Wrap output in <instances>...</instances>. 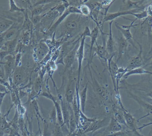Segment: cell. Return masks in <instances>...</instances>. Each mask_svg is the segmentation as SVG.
<instances>
[{
  "label": "cell",
  "instance_id": "cell-20",
  "mask_svg": "<svg viewBox=\"0 0 152 136\" xmlns=\"http://www.w3.org/2000/svg\"><path fill=\"white\" fill-rule=\"evenodd\" d=\"M143 74L152 75V72L147 71V70L145 69L144 68H142L141 67H139V68L129 70L124 75L123 78L124 79H126L131 75Z\"/></svg>",
  "mask_w": 152,
  "mask_h": 136
},
{
  "label": "cell",
  "instance_id": "cell-11",
  "mask_svg": "<svg viewBox=\"0 0 152 136\" xmlns=\"http://www.w3.org/2000/svg\"><path fill=\"white\" fill-rule=\"evenodd\" d=\"M49 48L48 45L44 41H40L35 49L36 58L38 62L43 60L48 55Z\"/></svg>",
  "mask_w": 152,
  "mask_h": 136
},
{
  "label": "cell",
  "instance_id": "cell-7",
  "mask_svg": "<svg viewBox=\"0 0 152 136\" xmlns=\"http://www.w3.org/2000/svg\"><path fill=\"white\" fill-rule=\"evenodd\" d=\"M135 22L134 20L131 22V24L129 25H123L118 24L116 22L115 24V26L117 29L121 33L125 39L128 42H130L132 43V45H134L133 43V36L131 33L130 29L131 27L137 25H134V23Z\"/></svg>",
  "mask_w": 152,
  "mask_h": 136
},
{
  "label": "cell",
  "instance_id": "cell-50",
  "mask_svg": "<svg viewBox=\"0 0 152 136\" xmlns=\"http://www.w3.org/2000/svg\"><path fill=\"white\" fill-rule=\"evenodd\" d=\"M149 96L151 97L152 98V91L150 93V95H149Z\"/></svg>",
  "mask_w": 152,
  "mask_h": 136
},
{
  "label": "cell",
  "instance_id": "cell-24",
  "mask_svg": "<svg viewBox=\"0 0 152 136\" xmlns=\"http://www.w3.org/2000/svg\"><path fill=\"white\" fill-rule=\"evenodd\" d=\"M13 25V21L10 20L0 19V34L5 33Z\"/></svg>",
  "mask_w": 152,
  "mask_h": 136
},
{
  "label": "cell",
  "instance_id": "cell-42",
  "mask_svg": "<svg viewBox=\"0 0 152 136\" xmlns=\"http://www.w3.org/2000/svg\"><path fill=\"white\" fill-rule=\"evenodd\" d=\"M10 55L9 52L6 51H3L0 52V61H2L8 55Z\"/></svg>",
  "mask_w": 152,
  "mask_h": 136
},
{
  "label": "cell",
  "instance_id": "cell-10",
  "mask_svg": "<svg viewBox=\"0 0 152 136\" xmlns=\"http://www.w3.org/2000/svg\"><path fill=\"white\" fill-rule=\"evenodd\" d=\"M5 62L4 64L5 79H9L12 75L15 67V56L13 55H9L4 58Z\"/></svg>",
  "mask_w": 152,
  "mask_h": 136
},
{
  "label": "cell",
  "instance_id": "cell-27",
  "mask_svg": "<svg viewBox=\"0 0 152 136\" xmlns=\"http://www.w3.org/2000/svg\"><path fill=\"white\" fill-rule=\"evenodd\" d=\"M45 5H38L36 7H33L31 11V17L39 16L42 15V13L46 10L45 8Z\"/></svg>",
  "mask_w": 152,
  "mask_h": 136
},
{
  "label": "cell",
  "instance_id": "cell-25",
  "mask_svg": "<svg viewBox=\"0 0 152 136\" xmlns=\"http://www.w3.org/2000/svg\"><path fill=\"white\" fill-rule=\"evenodd\" d=\"M25 17L23 21V25H22V29L24 31H31L33 27V23L31 21L30 18L29 17L28 14L27 9H26V12H25Z\"/></svg>",
  "mask_w": 152,
  "mask_h": 136
},
{
  "label": "cell",
  "instance_id": "cell-22",
  "mask_svg": "<svg viewBox=\"0 0 152 136\" xmlns=\"http://www.w3.org/2000/svg\"><path fill=\"white\" fill-rule=\"evenodd\" d=\"M99 27L98 25L96 26L91 32V41L90 44V54H89V59L91 58L92 56V50L94 48V44L96 43V40L98 38L99 35Z\"/></svg>",
  "mask_w": 152,
  "mask_h": 136
},
{
  "label": "cell",
  "instance_id": "cell-16",
  "mask_svg": "<svg viewBox=\"0 0 152 136\" xmlns=\"http://www.w3.org/2000/svg\"><path fill=\"white\" fill-rule=\"evenodd\" d=\"M96 47L95 48L96 54L102 60L106 62L110 57L106 49L105 43H104L102 45H98L96 43Z\"/></svg>",
  "mask_w": 152,
  "mask_h": 136
},
{
  "label": "cell",
  "instance_id": "cell-17",
  "mask_svg": "<svg viewBox=\"0 0 152 136\" xmlns=\"http://www.w3.org/2000/svg\"><path fill=\"white\" fill-rule=\"evenodd\" d=\"M18 36L11 41L5 42L4 45L2 48L4 50V51H8L10 55H13V53L15 51V50L18 46Z\"/></svg>",
  "mask_w": 152,
  "mask_h": 136
},
{
  "label": "cell",
  "instance_id": "cell-51",
  "mask_svg": "<svg viewBox=\"0 0 152 136\" xmlns=\"http://www.w3.org/2000/svg\"><path fill=\"white\" fill-rule=\"evenodd\" d=\"M151 64L152 65V59L151 60Z\"/></svg>",
  "mask_w": 152,
  "mask_h": 136
},
{
  "label": "cell",
  "instance_id": "cell-18",
  "mask_svg": "<svg viewBox=\"0 0 152 136\" xmlns=\"http://www.w3.org/2000/svg\"><path fill=\"white\" fill-rule=\"evenodd\" d=\"M106 127L110 134L122 130V126L114 118H111L109 125Z\"/></svg>",
  "mask_w": 152,
  "mask_h": 136
},
{
  "label": "cell",
  "instance_id": "cell-31",
  "mask_svg": "<svg viewBox=\"0 0 152 136\" xmlns=\"http://www.w3.org/2000/svg\"><path fill=\"white\" fill-rule=\"evenodd\" d=\"M78 8L81 12V15L83 16L87 17L90 15L91 10L88 6L85 4H82L80 6H79Z\"/></svg>",
  "mask_w": 152,
  "mask_h": 136
},
{
  "label": "cell",
  "instance_id": "cell-46",
  "mask_svg": "<svg viewBox=\"0 0 152 136\" xmlns=\"http://www.w3.org/2000/svg\"><path fill=\"white\" fill-rule=\"evenodd\" d=\"M8 92H10V91L8 90L7 88L4 85L0 83V93Z\"/></svg>",
  "mask_w": 152,
  "mask_h": 136
},
{
  "label": "cell",
  "instance_id": "cell-34",
  "mask_svg": "<svg viewBox=\"0 0 152 136\" xmlns=\"http://www.w3.org/2000/svg\"><path fill=\"white\" fill-rule=\"evenodd\" d=\"M31 31H25L22 37V42L24 45H28L31 40Z\"/></svg>",
  "mask_w": 152,
  "mask_h": 136
},
{
  "label": "cell",
  "instance_id": "cell-32",
  "mask_svg": "<svg viewBox=\"0 0 152 136\" xmlns=\"http://www.w3.org/2000/svg\"><path fill=\"white\" fill-rule=\"evenodd\" d=\"M134 135H135L131 131H124L122 130L119 132H115L113 134L103 136H133Z\"/></svg>",
  "mask_w": 152,
  "mask_h": 136
},
{
  "label": "cell",
  "instance_id": "cell-26",
  "mask_svg": "<svg viewBox=\"0 0 152 136\" xmlns=\"http://www.w3.org/2000/svg\"><path fill=\"white\" fill-rule=\"evenodd\" d=\"M10 10L9 11L11 12H22L25 13L26 9L23 8H20L16 4L15 1L13 0H10Z\"/></svg>",
  "mask_w": 152,
  "mask_h": 136
},
{
  "label": "cell",
  "instance_id": "cell-3",
  "mask_svg": "<svg viewBox=\"0 0 152 136\" xmlns=\"http://www.w3.org/2000/svg\"><path fill=\"white\" fill-rule=\"evenodd\" d=\"M86 38L84 37H81L79 46L77 50V54H76V58L77 60L78 63L77 84L78 87H79L80 72H81V67H82V62H83V59H84Z\"/></svg>",
  "mask_w": 152,
  "mask_h": 136
},
{
  "label": "cell",
  "instance_id": "cell-36",
  "mask_svg": "<svg viewBox=\"0 0 152 136\" xmlns=\"http://www.w3.org/2000/svg\"><path fill=\"white\" fill-rule=\"evenodd\" d=\"M133 16L135 17V21H136L137 20H142L143 19L146 18L148 17V16L147 15L146 10H144L142 12H137V13H135L133 14Z\"/></svg>",
  "mask_w": 152,
  "mask_h": 136
},
{
  "label": "cell",
  "instance_id": "cell-9",
  "mask_svg": "<svg viewBox=\"0 0 152 136\" xmlns=\"http://www.w3.org/2000/svg\"><path fill=\"white\" fill-rule=\"evenodd\" d=\"M110 119L108 118H105L102 120L96 119L94 122L90 124L88 127L84 131L85 134L94 132L97 131L98 129H101L102 128L107 127L109 124Z\"/></svg>",
  "mask_w": 152,
  "mask_h": 136
},
{
  "label": "cell",
  "instance_id": "cell-1",
  "mask_svg": "<svg viewBox=\"0 0 152 136\" xmlns=\"http://www.w3.org/2000/svg\"><path fill=\"white\" fill-rule=\"evenodd\" d=\"M80 14H72L68 17L69 18H66L64 26L66 29V33L67 38L71 37L72 34L77 32L81 27L82 24L85 22L84 17Z\"/></svg>",
  "mask_w": 152,
  "mask_h": 136
},
{
  "label": "cell",
  "instance_id": "cell-41",
  "mask_svg": "<svg viewBox=\"0 0 152 136\" xmlns=\"http://www.w3.org/2000/svg\"><path fill=\"white\" fill-rule=\"evenodd\" d=\"M91 32L90 31V28L88 25L86 26L81 34V37H84L86 38V37H91Z\"/></svg>",
  "mask_w": 152,
  "mask_h": 136
},
{
  "label": "cell",
  "instance_id": "cell-8",
  "mask_svg": "<svg viewBox=\"0 0 152 136\" xmlns=\"http://www.w3.org/2000/svg\"><path fill=\"white\" fill-rule=\"evenodd\" d=\"M137 43L139 45L140 51L137 55L132 57L131 60L129 61L128 66L127 67L128 71L141 67V66L143 64L144 61L142 58V46L139 43L137 42Z\"/></svg>",
  "mask_w": 152,
  "mask_h": 136
},
{
  "label": "cell",
  "instance_id": "cell-37",
  "mask_svg": "<svg viewBox=\"0 0 152 136\" xmlns=\"http://www.w3.org/2000/svg\"><path fill=\"white\" fill-rule=\"evenodd\" d=\"M86 4L88 6L91 12L96 9L97 8H99V7L102 5V4L99 3L98 2L95 1H90L87 2H86Z\"/></svg>",
  "mask_w": 152,
  "mask_h": 136
},
{
  "label": "cell",
  "instance_id": "cell-49",
  "mask_svg": "<svg viewBox=\"0 0 152 136\" xmlns=\"http://www.w3.org/2000/svg\"><path fill=\"white\" fill-rule=\"evenodd\" d=\"M1 106L0 105V107H1ZM2 116V115L1 113V110H0V121H1V119Z\"/></svg>",
  "mask_w": 152,
  "mask_h": 136
},
{
  "label": "cell",
  "instance_id": "cell-19",
  "mask_svg": "<svg viewBox=\"0 0 152 136\" xmlns=\"http://www.w3.org/2000/svg\"><path fill=\"white\" fill-rule=\"evenodd\" d=\"M71 14L69 11V10L68 9H67L65 11V12L61 15L58 18V19L55 23L53 24L50 27V29H49V32H50V33H52L53 32H54V30L58 27L59 25L61 24V23L63 22L64 20H66V19L69 16V15Z\"/></svg>",
  "mask_w": 152,
  "mask_h": 136
},
{
  "label": "cell",
  "instance_id": "cell-23",
  "mask_svg": "<svg viewBox=\"0 0 152 136\" xmlns=\"http://www.w3.org/2000/svg\"><path fill=\"white\" fill-rule=\"evenodd\" d=\"M19 32L17 29L12 28V26L10 28L4 33V40L5 42L11 41L18 36Z\"/></svg>",
  "mask_w": 152,
  "mask_h": 136
},
{
  "label": "cell",
  "instance_id": "cell-44",
  "mask_svg": "<svg viewBox=\"0 0 152 136\" xmlns=\"http://www.w3.org/2000/svg\"><path fill=\"white\" fill-rule=\"evenodd\" d=\"M145 10H146L148 17H152V4L147 7Z\"/></svg>",
  "mask_w": 152,
  "mask_h": 136
},
{
  "label": "cell",
  "instance_id": "cell-21",
  "mask_svg": "<svg viewBox=\"0 0 152 136\" xmlns=\"http://www.w3.org/2000/svg\"><path fill=\"white\" fill-rule=\"evenodd\" d=\"M88 85L86 84L84 88L79 93L80 102V109L82 112H85V107L86 103L87 95Z\"/></svg>",
  "mask_w": 152,
  "mask_h": 136
},
{
  "label": "cell",
  "instance_id": "cell-14",
  "mask_svg": "<svg viewBox=\"0 0 152 136\" xmlns=\"http://www.w3.org/2000/svg\"><path fill=\"white\" fill-rule=\"evenodd\" d=\"M128 96L134 99L141 107L147 113L148 115H152V105L142 100L139 97L131 92H128Z\"/></svg>",
  "mask_w": 152,
  "mask_h": 136
},
{
  "label": "cell",
  "instance_id": "cell-48",
  "mask_svg": "<svg viewBox=\"0 0 152 136\" xmlns=\"http://www.w3.org/2000/svg\"><path fill=\"white\" fill-rule=\"evenodd\" d=\"M77 131H76L75 132H74V133L71 134H69V135H68L66 136H76L77 135Z\"/></svg>",
  "mask_w": 152,
  "mask_h": 136
},
{
  "label": "cell",
  "instance_id": "cell-38",
  "mask_svg": "<svg viewBox=\"0 0 152 136\" xmlns=\"http://www.w3.org/2000/svg\"><path fill=\"white\" fill-rule=\"evenodd\" d=\"M16 110L18 112L19 116H24L26 112V110L25 106L21 104V103H19L16 107Z\"/></svg>",
  "mask_w": 152,
  "mask_h": 136
},
{
  "label": "cell",
  "instance_id": "cell-43",
  "mask_svg": "<svg viewBox=\"0 0 152 136\" xmlns=\"http://www.w3.org/2000/svg\"><path fill=\"white\" fill-rule=\"evenodd\" d=\"M4 37V33L0 34V49L2 48L5 42Z\"/></svg>",
  "mask_w": 152,
  "mask_h": 136
},
{
  "label": "cell",
  "instance_id": "cell-39",
  "mask_svg": "<svg viewBox=\"0 0 152 136\" xmlns=\"http://www.w3.org/2000/svg\"><path fill=\"white\" fill-rule=\"evenodd\" d=\"M54 136H64V134L62 132L61 127L58 123L56 124V126H55Z\"/></svg>",
  "mask_w": 152,
  "mask_h": 136
},
{
  "label": "cell",
  "instance_id": "cell-12",
  "mask_svg": "<svg viewBox=\"0 0 152 136\" xmlns=\"http://www.w3.org/2000/svg\"><path fill=\"white\" fill-rule=\"evenodd\" d=\"M113 22V21H110L109 23L110 31H109V34H108V39L105 43L106 49H107V52H108L110 57L114 56L116 49V44H115V42L113 39L112 29V26Z\"/></svg>",
  "mask_w": 152,
  "mask_h": 136
},
{
  "label": "cell",
  "instance_id": "cell-15",
  "mask_svg": "<svg viewBox=\"0 0 152 136\" xmlns=\"http://www.w3.org/2000/svg\"><path fill=\"white\" fill-rule=\"evenodd\" d=\"M118 56L117 62H118L126 52L128 46V42L123 37L121 33L118 39Z\"/></svg>",
  "mask_w": 152,
  "mask_h": 136
},
{
  "label": "cell",
  "instance_id": "cell-2",
  "mask_svg": "<svg viewBox=\"0 0 152 136\" xmlns=\"http://www.w3.org/2000/svg\"><path fill=\"white\" fill-rule=\"evenodd\" d=\"M76 77L74 74L70 75L68 83L66 88L65 98L66 101L70 104H72L73 103L74 97L75 95L77 81V78Z\"/></svg>",
  "mask_w": 152,
  "mask_h": 136
},
{
  "label": "cell",
  "instance_id": "cell-4",
  "mask_svg": "<svg viewBox=\"0 0 152 136\" xmlns=\"http://www.w3.org/2000/svg\"><path fill=\"white\" fill-rule=\"evenodd\" d=\"M123 112L124 119L126 122L127 127L130 129L136 136H143L138 133L137 131V129L136 128V119L133 115L129 112L125 108L121 109Z\"/></svg>",
  "mask_w": 152,
  "mask_h": 136
},
{
  "label": "cell",
  "instance_id": "cell-35",
  "mask_svg": "<svg viewBox=\"0 0 152 136\" xmlns=\"http://www.w3.org/2000/svg\"><path fill=\"white\" fill-rule=\"evenodd\" d=\"M45 16V13L44 14L39 15V16L31 17V18H30V19L33 23V25H38L39 23H41V21L42 20Z\"/></svg>",
  "mask_w": 152,
  "mask_h": 136
},
{
  "label": "cell",
  "instance_id": "cell-33",
  "mask_svg": "<svg viewBox=\"0 0 152 136\" xmlns=\"http://www.w3.org/2000/svg\"><path fill=\"white\" fill-rule=\"evenodd\" d=\"M114 119L121 125H124L127 127L126 125V122L124 119V115H123V112L122 113L120 112L119 111H116L115 113V118Z\"/></svg>",
  "mask_w": 152,
  "mask_h": 136
},
{
  "label": "cell",
  "instance_id": "cell-47",
  "mask_svg": "<svg viewBox=\"0 0 152 136\" xmlns=\"http://www.w3.org/2000/svg\"><path fill=\"white\" fill-rule=\"evenodd\" d=\"M9 93H10V92L0 93V105H1L4 98V97L6 95V94Z\"/></svg>",
  "mask_w": 152,
  "mask_h": 136
},
{
  "label": "cell",
  "instance_id": "cell-45",
  "mask_svg": "<svg viewBox=\"0 0 152 136\" xmlns=\"http://www.w3.org/2000/svg\"><path fill=\"white\" fill-rule=\"evenodd\" d=\"M27 93L25 92V91L22 90L20 89L18 91L19 97L20 99L23 98L24 97L26 96L27 95Z\"/></svg>",
  "mask_w": 152,
  "mask_h": 136
},
{
  "label": "cell",
  "instance_id": "cell-6",
  "mask_svg": "<svg viewBox=\"0 0 152 136\" xmlns=\"http://www.w3.org/2000/svg\"><path fill=\"white\" fill-rule=\"evenodd\" d=\"M26 77V69L20 66L14 69L12 73V82L16 87H18L24 82Z\"/></svg>",
  "mask_w": 152,
  "mask_h": 136
},
{
  "label": "cell",
  "instance_id": "cell-29",
  "mask_svg": "<svg viewBox=\"0 0 152 136\" xmlns=\"http://www.w3.org/2000/svg\"><path fill=\"white\" fill-rule=\"evenodd\" d=\"M60 16L58 12L55 9V8H52L48 12L45 13V17L47 19L51 20H54L56 18Z\"/></svg>",
  "mask_w": 152,
  "mask_h": 136
},
{
  "label": "cell",
  "instance_id": "cell-13",
  "mask_svg": "<svg viewBox=\"0 0 152 136\" xmlns=\"http://www.w3.org/2000/svg\"><path fill=\"white\" fill-rule=\"evenodd\" d=\"M80 42H79L74 49L70 51L63 59V64L65 66V69L69 70L73 66L76 58V54L77 50L79 46Z\"/></svg>",
  "mask_w": 152,
  "mask_h": 136
},
{
  "label": "cell",
  "instance_id": "cell-28",
  "mask_svg": "<svg viewBox=\"0 0 152 136\" xmlns=\"http://www.w3.org/2000/svg\"><path fill=\"white\" fill-rule=\"evenodd\" d=\"M19 90H12L10 91V93L11 97L12 102L13 103V104L15 106V107L18 106L19 103H20V99L18 95Z\"/></svg>",
  "mask_w": 152,
  "mask_h": 136
},
{
  "label": "cell",
  "instance_id": "cell-5",
  "mask_svg": "<svg viewBox=\"0 0 152 136\" xmlns=\"http://www.w3.org/2000/svg\"><path fill=\"white\" fill-rule=\"evenodd\" d=\"M144 11L143 8H138V9H133L129 10L121 11L118 12H113V13H108L104 16V22L106 21H113L114 20L118 18L119 17L125 16L127 15H133L135 13L139 12L140 11Z\"/></svg>",
  "mask_w": 152,
  "mask_h": 136
},
{
  "label": "cell",
  "instance_id": "cell-40",
  "mask_svg": "<svg viewBox=\"0 0 152 136\" xmlns=\"http://www.w3.org/2000/svg\"><path fill=\"white\" fill-rule=\"evenodd\" d=\"M21 58V52L19 51L18 53L16 54L15 56V67H18V66H20L19 65L20 64V63Z\"/></svg>",
  "mask_w": 152,
  "mask_h": 136
},
{
  "label": "cell",
  "instance_id": "cell-30",
  "mask_svg": "<svg viewBox=\"0 0 152 136\" xmlns=\"http://www.w3.org/2000/svg\"><path fill=\"white\" fill-rule=\"evenodd\" d=\"M42 79L40 77H38V78L36 79L34 82V86H33V90L37 93L40 92V90L42 88Z\"/></svg>",
  "mask_w": 152,
  "mask_h": 136
}]
</instances>
